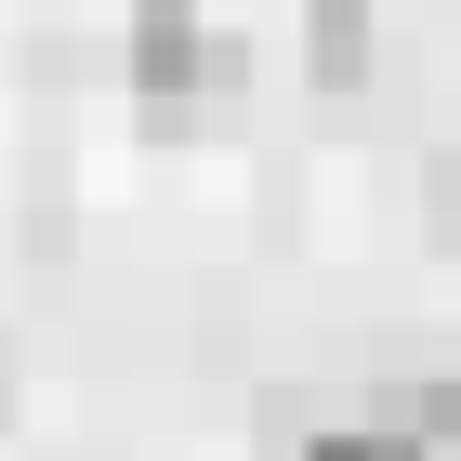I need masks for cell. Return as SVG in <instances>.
Listing matches in <instances>:
<instances>
[{"label":"cell","mask_w":461,"mask_h":461,"mask_svg":"<svg viewBox=\"0 0 461 461\" xmlns=\"http://www.w3.org/2000/svg\"><path fill=\"white\" fill-rule=\"evenodd\" d=\"M369 422H395L409 448H461V369H409V383H383Z\"/></svg>","instance_id":"obj_2"},{"label":"cell","mask_w":461,"mask_h":461,"mask_svg":"<svg viewBox=\"0 0 461 461\" xmlns=\"http://www.w3.org/2000/svg\"><path fill=\"white\" fill-rule=\"evenodd\" d=\"M290 461H435V448H409L395 422H343V435H303Z\"/></svg>","instance_id":"obj_4"},{"label":"cell","mask_w":461,"mask_h":461,"mask_svg":"<svg viewBox=\"0 0 461 461\" xmlns=\"http://www.w3.org/2000/svg\"><path fill=\"white\" fill-rule=\"evenodd\" d=\"M303 53L317 79H369V0H303Z\"/></svg>","instance_id":"obj_3"},{"label":"cell","mask_w":461,"mask_h":461,"mask_svg":"<svg viewBox=\"0 0 461 461\" xmlns=\"http://www.w3.org/2000/svg\"><path fill=\"white\" fill-rule=\"evenodd\" d=\"M435 238L461 250V158H435Z\"/></svg>","instance_id":"obj_5"},{"label":"cell","mask_w":461,"mask_h":461,"mask_svg":"<svg viewBox=\"0 0 461 461\" xmlns=\"http://www.w3.org/2000/svg\"><path fill=\"white\" fill-rule=\"evenodd\" d=\"M0 409H14V356H0Z\"/></svg>","instance_id":"obj_6"},{"label":"cell","mask_w":461,"mask_h":461,"mask_svg":"<svg viewBox=\"0 0 461 461\" xmlns=\"http://www.w3.org/2000/svg\"><path fill=\"white\" fill-rule=\"evenodd\" d=\"M224 79H238V53L212 40L198 0H132V93L145 106H185V93H224Z\"/></svg>","instance_id":"obj_1"}]
</instances>
